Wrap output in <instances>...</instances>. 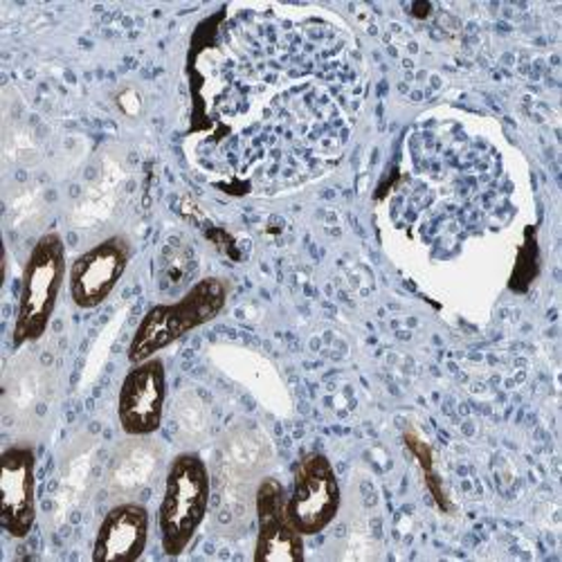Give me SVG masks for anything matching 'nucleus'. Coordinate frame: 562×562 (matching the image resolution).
Returning <instances> with one entry per match:
<instances>
[{
	"mask_svg": "<svg viewBox=\"0 0 562 562\" xmlns=\"http://www.w3.org/2000/svg\"><path fill=\"white\" fill-rule=\"evenodd\" d=\"M149 540V510L143 504L113 506L98 529L90 558L98 562H135Z\"/></svg>",
	"mask_w": 562,
	"mask_h": 562,
	"instance_id": "nucleus-10",
	"label": "nucleus"
},
{
	"mask_svg": "<svg viewBox=\"0 0 562 562\" xmlns=\"http://www.w3.org/2000/svg\"><path fill=\"white\" fill-rule=\"evenodd\" d=\"M286 491L268 477L257 491V542L252 558L257 562H302L304 536L295 529L286 510Z\"/></svg>",
	"mask_w": 562,
	"mask_h": 562,
	"instance_id": "nucleus-9",
	"label": "nucleus"
},
{
	"mask_svg": "<svg viewBox=\"0 0 562 562\" xmlns=\"http://www.w3.org/2000/svg\"><path fill=\"white\" fill-rule=\"evenodd\" d=\"M0 522L19 540L36 522V454L30 446H12L0 457Z\"/></svg>",
	"mask_w": 562,
	"mask_h": 562,
	"instance_id": "nucleus-8",
	"label": "nucleus"
},
{
	"mask_svg": "<svg viewBox=\"0 0 562 562\" xmlns=\"http://www.w3.org/2000/svg\"><path fill=\"white\" fill-rule=\"evenodd\" d=\"M229 286L221 277H205L180 300L171 304H156L139 319L135 336L128 345V360L133 364L154 358L158 351L192 334L199 326L212 322L225 308Z\"/></svg>",
	"mask_w": 562,
	"mask_h": 562,
	"instance_id": "nucleus-2",
	"label": "nucleus"
},
{
	"mask_svg": "<svg viewBox=\"0 0 562 562\" xmlns=\"http://www.w3.org/2000/svg\"><path fill=\"white\" fill-rule=\"evenodd\" d=\"M131 255V244L124 237H111L79 255L68 277L72 302L83 311L104 304L124 277Z\"/></svg>",
	"mask_w": 562,
	"mask_h": 562,
	"instance_id": "nucleus-7",
	"label": "nucleus"
},
{
	"mask_svg": "<svg viewBox=\"0 0 562 562\" xmlns=\"http://www.w3.org/2000/svg\"><path fill=\"white\" fill-rule=\"evenodd\" d=\"M167 401V369L158 358L135 364L120 387L117 418L128 437H149L162 424Z\"/></svg>",
	"mask_w": 562,
	"mask_h": 562,
	"instance_id": "nucleus-6",
	"label": "nucleus"
},
{
	"mask_svg": "<svg viewBox=\"0 0 562 562\" xmlns=\"http://www.w3.org/2000/svg\"><path fill=\"white\" fill-rule=\"evenodd\" d=\"M405 443L409 446V450H412L414 457L418 459L420 468H424V475H426V482H428V488H430L432 497L437 499V504H439L443 510H448V508H450V506H448V499H446V495H443V491H441V484H439V480H437V475H435V471H432V450H430L424 441H418V439L412 437V435H405Z\"/></svg>",
	"mask_w": 562,
	"mask_h": 562,
	"instance_id": "nucleus-11",
	"label": "nucleus"
},
{
	"mask_svg": "<svg viewBox=\"0 0 562 562\" xmlns=\"http://www.w3.org/2000/svg\"><path fill=\"white\" fill-rule=\"evenodd\" d=\"M66 279V248L57 232H48L32 248L19 293L14 322V345L38 340L55 315Z\"/></svg>",
	"mask_w": 562,
	"mask_h": 562,
	"instance_id": "nucleus-4",
	"label": "nucleus"
},
{
	"mask_svg": "<svg viewBox=\"0 0 562 562\" xmlns=\"http://www.w3.org/2000/svg\"><path fill=\"white\" fill-rule=\"evenodd\" d=\"M201 156L246 190L331 169L360 104L345 36L322 21L237 16L199 59Z\"/></svg>",
	"mask_w": 562,
	"mask_h": 562,
	"instance_id": "nucleus-1",
	"label": "nucleus"
},
{
	"mask_svg": "<svg viewBox=\"0 0 562 562\" xmlns=\"http://www.w3.org/2000/svg\"><path fill=\"white\" fill-rule=\"evenodd\" d=\"M342 491L329 457L308 452L295 465L293 488L286 497L289 518L302 536H317L340 510Z\"/></svg>",
	"mask_w": 562,
	"mask_h": 562,
	"instance_id": "nucleus-5",
	"label": "nucleus"
},
{
	"mask_svg": "<svg viewBox=\"0 0 562 562\" xmlns=\"http://www.w3.org/2000/svg\"><path fill=\"white\" fill-rule=\"evenodd\" d=\"M210 506V473L199 454H178L165 480L158 508L162 551L171 558L184 553L201 529Z\"/></svg>",
	"mask_w": 562,
	"mask_h": 562,
	"instance_id": "nucleus-3",
	"label": "nucleus"
}]
</instances>
